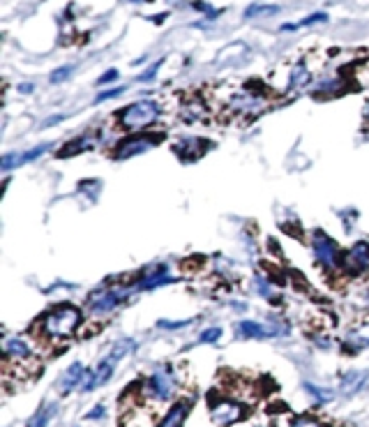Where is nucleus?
Wrapping results in <instances>:
<instances>
[{
	"instance_id": "nucleus-25",
	"label": "nucleus",
	"mask_w": 369,
	"mask_h": 427,
	"mask_svg": "<svg viewBox=\"0 0 369 427\" xmlns=\"http://www.w3.org/2000/svg\"><path fill=\"white\" fill-rule=\"evenodd\" d=\"M305 390H307V393H310L312 397H316V402H321V404H326V402H330V399H332L330 390H321L319 386H312V383H305Z\"/></svg>"
},
{
	"instance_id": "nucleus-33",
	"label": "nucleus",
	"mask_w": 369,
	"mask_h": 427,
	"mask_svg": "<svg viewBox=\"0 0 369 427\" xmlns=\"http://www.w3.org/2000/svg\"><path fill=\"white\" fill-rule=\"evenodd\" d=\"M118 79V69H107L100 79H98V86H104V83H109V81H116Z\"/></svg>"
},
{
	"instance_id": "nucleus-14",
	"label": "nucleus",
	"mask_w": 369,
	"mask_h": 427,
	"mask_svg": "<svg viewBox=\"0 0 369 427\" xmlns=\"http://www.w3.org/2000/svg\"><path fill=\"white\" fill-rule=\"evenodd\" d=\"M33 358V349L30 344L21 337H10L5 339V361L7 363H23Z\"/></svg>"
},
{
	"instance_id": "nucleus-15",
	"label": "nucleus",
	"mask_w": 369,
	"mask_h": 427,
	"mask_svg": "<svg viewBox=\"0 0 369 427\" xmlns=\"http://www.w3.org/2000/svg\"><path fill=\"white\" fill-rule=\"evenodd\" d=\"M86 377H88V370L83 368V365L81 363H72L63 372V377H60V390H63V393H72L74 388L83 386Z\"/></svg>"
},
{
	"instance_id": "nucleus-24",
	"label": "nucleus",
	"mask_w": 369,
	"mask_h": 427,
	"mask_svg": "<svg viewBox=\"0 0 369 427\" xmlns=\"http://www.w3.org/2000/svg\"><path fill=\"white\" fill-rule=\"evenodd\" d=\"M72 72H74V65H63V67H58L56 72H51V76H49V81L51 83H63V81H67L69 76H72Z\"/></svg>"
},
{
	"instance_id": "nucleus-1",
	"label": "nucleus",
	"mask_w": 369,
	"mask_h": 427,
	"mask_svg": "<svg viewBox=\"0 0 369 427\" xmlns=\"http://www.w3.org/2000/svg\"><path fill=\"white\" fill-rule=\"evenodd\" d=\"M78 324H81V310H78L76 305L63 303L42 317L40 328L44 330V335L51 339H67L74 335Z\"/></svg>"
},
{
	"instance_id": "nucleus-12",
	"label": "nucleus",
	"mask_w": 369,
	"mask_h": 427,
	"mask_svg": "<svg viewBox=\"0 0 369 427\" xmlns=\"http://www.w3.org/2000/svg\"><path fill=\"white\" fill-rule=\"evenodd\" d=\"M49 148H51L49 144H42V146H35V148H30V151H23V153H7L3 158V162H0V167H3V171H12L16 167H23V164H28L33 160H40Z\"/></svg>"
},
{
	"instance_id": "nucleus-34",
	"label": "nucleus",
	"mask_w": 369,
	"mask_h": 427,
	"mask_svg": "<svg viewBox=\"0 0 369 427\" xmlns=\"http://www.w3.org/2000/svg\"><path fill=\"white\" fill-rule=\"evenodd\" d=\"M21 90H23V93H33V86H30V83H23Z\"/></svg>"
},
{
	"instance_id": "nucleus-7",
	"label": "nucleus",
	"mask_w": 369,
	"mask_h": 427,
	"mask_svg": "<svg viewBox=\"0 0 369 427\" xmlns=\"http://www.w3.org/2000/svg\"><path fill=\"white\" fill-rule=\"evenodd\" d=\"M162 141V134H155V136H131V139H122L118 144V148L113 151V160H129V158H136L146 151H151L157 144Z\"/></svg>"
},
{
	"instance_id": "nucleus-9",
	"label": "nucleus",
	"mask_w": 369,
	"mask_h": 427,
	"mask_svg": "<svg viewBox=\"0 0 369 427\" xmlns=\"http://www.w3.org/2000/svg\"><path fill=\"white\" fill-rule=\"evenodd\" d=\"M344 270H348L351 275H363L369 270V242L358 240L353 247H351L344 255Z\"/></svg>"
},
{
	"instance_id": "nucleus-28",
	"label": "nucleus",
	"mask_w": 369,
	"mask_h": 427,
	"mask_svg": "<svg viewBox=\"0 0 369 427\" xmlns=\"http://www.w3.org/2000/svg\"><path fill=\"white\" fill-rule=\"evenodd\" d=\"M254 284H257V291L263 296V298H275V293H272V286L266 282V280H263V277H257V280H254Z\"/></svg>"
},
{
	"instance_id": "nucleus-4",
	"label": "nucleus",
	"mask_w": 369,
	"mask_h": 427,
	"mask_svg": "<svg viewBox=\"0 0 369 427\" xmlns=\"http://www.w3.org/2000/svg\"><path fill=\"white\" fill-rule=\"evenodd\" d=\"M129 293H134V286H100L88 296V310L98 317L111 315L122 300L129 298Z\"/></svg>"
},
{
	"instance_id": "nucleus-22",
	"label": "nucleus",
	"mask_w": 369,
	"mask_h": 427,
	"mask_svg": "<svg viewBox=\"0 0 369 427\" xmlns=\"http://www.w3.org/2000/svg\"><path fill=\"white\" fill-rule=\"evenodd\" d=\"M307 81H310V72H307V67L305 65H295L291 69V79H288V90L303 88Z\"/></svg>"
},
{
	"instance_id": "nucleus-21",
	"label": "nucleus",
	"mask_w": 369,
	"mask_h": 427,
	"mask_svg": "<svg viewBox=\"0 0 369 427\" xmlns=\"http://www.w3.org/2000/svg\"><path fill=\"white\" fill-rule=\"evenodd\" d=\"M275 14H279V5H250L245 10V19H266Z\"/></svg>"
},
{
	"instance_id": "nucleus-27",
	"label": "nucleus",
	"mask_w": 369,
	"mask_h": 427,
	"mask_svg": "<svg viewBox=\"0 0 369 427\" xmlns=\"http://www.w3.org/2000/svg\"><path fill=\"white\" fill-rule=\"evenodd\" d=\"M164 65V60H157V63H153L151 67L146 69V72H141L139 74V81H153L155 76H157V72H160V67Z\"/></svg>"
},
{
	"instance_id": "nucleus-26",
	"label": "nucleus",
	"mask_w": 369,
	"mask_h": 427,
	"mask_svg": "<svg viewBox=\"0 0 369 427\" xmlns=\"http://www.w3.org/2000/svg\"><path fill=\"white\" fill-rule=\"evenodd\" d=\"M219 337H222V328H208V330H204V333H201V342H204V344H215L217 342V339Z\"/></svg>"
},
{
	"instance_id": "nucleus-6",
	"label": "nucleus",
	"mask_w": 369,
	"mask_h": 427,
	"mask_svg": "<svg viewBox=\"0 0 369 427\" xmlns=\"http://www.w3.org/2000/svg\"><path fill=\"white\" fill-rule=\"evenodd\" d=\"M175 388H178V379H175V374L171 368H157L151 379L146 381V390L148 395L157 402H164V399H171Z\"/></svg>"
},
{
	"instance_id": "nucleus-5",
	"label": "nucleus",
	"mask_w": 369,
	"mask_h": 427,
	"mask_svg": "<svg viewBox=\"0 0 369 427\" xmlns=\"http://www.w3.org/2000/svg\"><path fill=\"white\" fill-rule=\"evenodd\" d=\"M312 252L316 264L326 270H339L344 268V255L339 252V245L323 231L312 233Z\"/></svg>"
},
{
	"instance_id": "nucleus-2",
	"label": "nucleus",
	"mask_w": 369,
	"mask_h": 427,
	"mask_svg": "<svg viewBox=\"0 0 369 427\" xmlns=\"http://www.w3.org/2000/svg\"><path fill=\"white\" fill-rule=\"evenodd\" d=\"M136 349V342L134 339H120V342L111 349V353L104 358L98 368L95 370H88V377H86V381H83V386H81V390H86V393H90V390H95V388H100V386H104L109 379H111V374L116 372V365H118V361L120 358H125L127 353H131Z\"/></svg>"
},
{
	"instance_id": "nucleus-32",
	"label": "nucleus",
	"mask_w": 369,
	"mask_h": 427,
	"mask_svg": "<svg viewBox=\"0 0 369 427\" xmlns=\"http://www.w3.org/2000/svg\"><path fill=\"white\" fill-rule=\"evenodd\" d=\"M104 414H107V409H104L102 404H98L95 409H90V411L86 414L88 421H100V418H104Z\"/></svg>"
},
{
	"instance_id": "nucleus-13",
	"label": "nucleus",
	"mask_w": 369,
	"mask_h": 427,
	"mask_svg": "<svg viewBox=\"0 0 369 427\" xmlns=\"http://www.w3.org/2000/svg\"><path fill=\"white\" fill-rule=\"evenodd\" d=\"M171 282H175V277H171L169 266H160V268L151 270V273H148L144 280H139L134 284V291H151V289H155V286L171 284Z\"/></svg>"
},
{
	"instance_id": "nucleus-30",
	"label": "nucleus",
	"mask_w": 369,
	"mask_h": 427,
	"mask_svg": "<svg viewBox=\"0 0 369 427\" xmlns=\"http://www.w3.org/2000/svg\"><path fill=\"white\" fill-rule=\"evenodd\" d=\"M291 427H326V425L319 423V421H316V418L300 416V418H295V421L291 423Z\"/></svg>"
},
{
	"instance_id": "nucleus-11",
	"label": "nucleus",
	"mask_w": 369,
	"mask_h": 427,
	"mask_svg": "<svg viewBox=\"0 0 369 427\" xmlns=\"http://www.w3.org/2000/svg\"><path fill=\"white\" fill-rule=\"evenodd\" d=\"M210 416H213V423L217 427H228L242 418V406L238 402H231V399H222V402L213 404Z\"/></svg>"
},
{
	"instance_id": "nucleus-35",
	"label": "nucleus",
	"mask_w": 369,
	"mask_h": 427,
	"mask_svg": "<svg viewBox=\"0 0 369 427\" xmlns=\"http://www.w3.org/2000/svg\"><path fill=\"white\" fill-rule=\"evenodd\" d=\"M131 3H151V0H131Z\"/></svg>"
},
{
	"instance_id": "nucleus-23",
	"label": "nucleus",
	"mask_w": 369,
	"mask_h": 427,
	"mask_svg": "<svg viewBox=\"0 0 369 427\" xmlns=\"http://www.w3.org/2000/svg\"><path fill=\"white\" fill-rule=\"evenodd\" d=\"M323 21H328V14H323V12H319V14H312V16H307V19H303V21H298V23H284L282 28V33H293V30H298V28H303V25H312V23H323Z\"/></svg>"
},
{
	"instance_id": "nucleus-19",
	"label": "nucleus",
	"mask_w": 369,
	"mask_h": 427,
	"mask_svg": "<svg viewBox=\"0 0 369 427\" xmlns=\"http://www.w3.org/2000/svg\"><path fill=\"white\" fill-rule=\"evenodd\" d=\"M58 414V404L51 402V404H42L37 411H35V416L28 421V425L25 427H47L51 423V418H54Z\"/></svg>"
},
{
	"instance_id": "nucleus-10",
	"label": "nucleus",
	"mask_w": 369,
	"mask_h": 427,
	"mask_svg": "<svg viewBox=\"0 0 369 427\" xmlns=\"http://www.w3.org/2000/svg\"><path fill=\"white\" fill-rule=\"evenodd\" d=\"M231 109L235 113H240V116H257L263 109H266V100L261 98V95L252 93V90H242L240 95H235L231 100Z\"/></svg>"
},
{
	"instance_id": "nucleus-8",
	"label": "nucleus",
	"mask_w": 369,
	"mask_h": 427,
	"mask_svg": "<svg viewBox=\"0 0 369 427\" xmlns=\"http://www.w3.org/2000/svg\"><path fill=\"white\" fill-rule=\"evenodd\" d=\"M235 330H238L240 337H247V339H268V337H277V335H286L288 333L286 326L259 324V321H240Z\"/></svg>"
},
{
	"instance_id": "nucleus-29",
	"label": "nucleus",
	"mask_w": 369,
	"mask_h": 427,
	"mask_svg": "<svg viewBox=\"0 0 369 427\" xmlns=\"http://www.w3.org/2000/svg\"><path fill=\"white\" fill-rule=\"evenodd\" d=\"M122 93H125V88H122V86H120V88H109V90H102V93L98 95V98H95V102L102 104V102H107V100L118 98V95H122Z\"/></svg>"
},
{
	"instance_id": "nucleus-31",
	"label": "nucleus",
	"mask_w": 369,
	"mask_h": 427,
	"mask_svg": "<svg viewBox=\"0 0 369 427\" xmlns=\"http://www.w3.org/2000/svg\"><path fill=\"white\" fill-rule=\"evenodd\" d=\"M192 321H194V319H187V321H166V319H162V321H160V324H157V326H160V328H164V330H178V328H184V326H189Z\"/></svg>"
},
{
	"instance_id": "nucleus-20",
	"label": "nucleus",
	"mask_w": 369,
	"mask_h": 427,
	"mask_svg": "<svg viewBox=\"0 0 369 427\" xmlns=\"http://www.w3.org/2000/svg\"><path fill=\"white\" fill-rule=\"evenodd\" d=\"M187 411H189V402H178V404H173L171 411L166 414V418L162 421L160 427H180L182 421H184V416H187Z\"/></svg>"
},
{
	"instance_id": "nucleus-3",
	"label": "nucleus",
	"mask_w": 369,
	"mask_h": 427,
	"mask_svg": "<svg viewBox=\"0 0 369 427\" xmlns=\"http://www.w3.org/2000/svg\"><path fill=\"white\" fill-rule=\"evenodd\" d=\"M160 116H162L160 104L155 100H141L120 111V127L129 129V132H136V129L151 127Z\"/></svg>"
},
{
	"instance_id": "nucleus-16",
	"label": "nucleus",
	"mask_w": 369,
	"mask_h": 427,
	"mask_svg": "<svg viewBox=\"0 0 369 427\" xmlns=\"http://www.w3.org/2000/svg\"><path fill=\"white\" fill-rule=\"evenodd\" d=\"M367 379H369L367 372H348V374H344V379H341V395L351 397V395L360 393V390L367 386Z\"/></svg>"
},
{
	"instance_id": "nucleus-18",
	"label": "nucleus",
	"mask_w": 369,
	"mask_h": 427,
	"mask_svg": "<svg viewBox=\"0 0 369 427\" xmlns=\"http://www.w3.org/2000/svg\"><path fill=\"white\" fill-rule=\"evenodd\" d=\"M95 148V139L90 136H83V139H74V141H69L65 148H60L58 151V158L65 160V158H72V155H78V153H86Z\"/></svg>"
},
{
	"instance_id": "nucleus-17",
	"label": "nucleus",
	"mask_w": 369,
	"mask_h": 427,
	"mask_svg": "<svg viewBox=\"0 0 369 427\" xmlns=\"http://www.w3.org/2000/svg\"><path fill=\"white\" fill-rule=\"evenodd\" d=\"M204 141H206V139H184L182 144L175 146V153H178L182 160L194 162L199 155L206 151V144Z\"/></svg>"
}]
</instances>
